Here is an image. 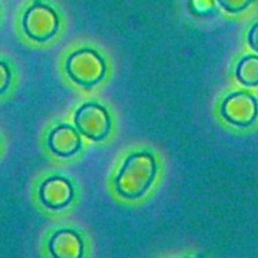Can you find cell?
<instances>
[{
    "label": "cell",
    "mask_w": 258,
    "mask_h": 258,
    "mask_svg": "<svg viewBox=\"0 0 258 258\" xmlns=\"http://www.w3.org/2000/svg\"><path fill=\"white\" fill-rule=\"evenodd\" d=\"M75 190L70 181L62 176H50L39 186V199L43 206L52 211H59L70 206Z\"/></svg>",
    "instance_id": "6"
},
{
    "label": "cell",
    "mask_w": 258,
    "mask_h": 258,
    "mask_svg": "<svg viewBox=\"0 0 258 258\" xmlns=\"http://www.w3.org/2000/svg\"><path fill=\"white\" fill-rule=\"evenodd\" d=\"M236 77L246 87L258 86V55H246L238 62Z\"/></svg>",
    "instance_id": "9"
},
{
    "label": "cell",
    "mask_w": 258,
    "mask_h": 258,
    "mask_svg": "<svg viewBox=\"0 0 258 258\" xmlns=\"http://www.w3.org/2000/svg\"><path fill=\"white\" fill-rule=\"evenodd\" d=\"M48 148L54 155L60 158H70L80 151L82 146L80 131L67 123L52 128L47 139Z\"/></svg>",
    "instance_id": "7"
},
{
    "label": "cell",
    "mask_w": 258,
    "mask_h": 258,
    "mask_svg": "<svg viewBox=\"0 0 258 258\" xmlns=\"http://www.w3.org/2000/svg\"><path fill=\"white\" fill-rule=\"evenodd\" d=\"M158 171L154 155L138 151L125 159L115 179L116 191L123 199L135 201L150 189Z\"/></svg>",
    "instance_id": "1"
},
{
    "label": "cell",
    "mask_w": 258,
    "mask_h": 258,
    "mask_svg": "<svg viewBox=\"0 0 258 258\" xmlns=\"http://www.w3.org/2000/svg\"><path fill=\"white\" fill-rule=\"evenodd\" d=\"M221 115L227 122L236 127H249L258 117L257 98L246 91L231 93L222 102Z\"/></svg>",
    "instance_id": "4"
},
{
    "label": "cell",
    "mask_w": 258,
    "mask_h": 258,
    "mask_svg": "<svg viewBox=\"0 0 258 258\" xmlns=\"http://www.w3.org/2000/svg\"><path fill=\"white\" fill-rule=\"evenodd\" d=\"M66 71L73 82L88 90L103 80L106 62L102 55L92 48H81L67 58Z\"/></svg>",
    "instance_id": "2"
},
{
    "label": "cell",
    "mask_w": 258,
    "mask_h": 258,
    "mask_svg": "<svg viewBox=\"0 0 258 258\" xmlns=\"http://www.w3.org/2000/svg\"><path fill=\"white\" fill-rule=\"evenodd\" d=\"M22 25L28 38L43 43L57 34L59 18L52 7L42 2H35L25 10Z\"/></svg>",
    "instance_id": "3"
},
{
    "label": "cell",
    "mask_w": 258,
    "mask_h": 258,
    "mask_svg": "<svg viewBox=\"0 0 258 258\" xmlns=\"http://www.w3.org/2000/svg\"><path fill=\"white\" fill-rule=\"evenodd\" d=\"M219 5L228 13H241L246 10L253 0H218Z\"/></svg>",
    "instance_id": "10"
},
{
    "label": "cell",
    "mask_w": 258,
    "mask_h": 258,
    "mask_svg": "<svg viewBox=\"0 0 258 258\" xmlns=\"http://www.w3.org/2000/svg\"><path fill=\"white\" fill-rule=\"evenodd\" d=\"M248 44L254 52L258 53V22L254 23L248 32Z\"/></svg>",
    "instance_id": "12"
},
{
    "label": "cell",
    "mask_w": 258,
    "mask_h": 258,
    "mask_svg": "<svg viewBox=\"0 0 258 258\" xmlns=\"http://www.w3.org/2000/svg\"><path fill=\"white\" fill-rule=\"evenodd\" d=\"M10 82H12V72H10L9 66L0 60V95L7 92Z\"/></svg>",
    "instance_id": "11"
},
{
    "label": "cell",
    "mask_w": 258,
    "mask_h": 258,
    "mask_svg": "<svg viewBox=\"0 0 258 258\" xmlns=\"http://www.w3.org/2000/svg\"><path fill=\"white\" fill-rule=\"evenodd\" d=\"M77 130L93 141L105 140L111 131V116L102 105L96 102L83 103L75 115Z\"/></svg>",
    "instance_id": "5"
},
{
    "label": "cell",
    "mask_w": 258,
    "mask_h": 258,
    "mask_svg": "<svg viewBox=\"0 0 258 258\" xmlns=\"http://www.w3.org/2000/svg\"><path fill=\"white\" fill-rule=\"evenodd\" d=\"M48 249L53 258H82L83 242L73 229H59L50 237Z\"/></svg>",
    "instance_id": "8"
}]
</instances>
